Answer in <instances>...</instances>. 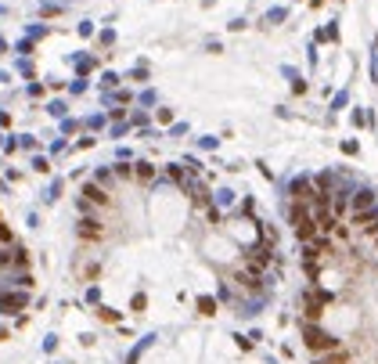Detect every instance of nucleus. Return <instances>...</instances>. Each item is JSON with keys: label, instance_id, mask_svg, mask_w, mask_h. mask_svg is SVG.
Here are the masks:
<instances>
[{"label": "nucleus", "instance_id": "nucleus-8", "mask_svg": "<svg viewBox=\"0 0 378 364\" xmlns=\"http://www.w3.org/2000/svg\"><path fill=\"white\" fill-rule=\"evenodd\" d=\"M151 173H155V170L148 166V162H141V166H137V177H141V180H148Z\"/></svg>", "mask_w": 378, "mask_h": 364}, {"label": "nucleus", "instance_id": "nucleus-5", "mask_svg": "<svg viewBox=\"0 0 378 364\" xmlns=\"http://www.w3.org/2000/svg\"><path fill=\"white\" fill-rule=\"evenodd\" d=\"M324 303H328V296H310L306 299V314L310 317H321V307H324Z\"/></svg>", "mask_w": 378, "mask_h": 364}, {"label": "nucleus", "instance_id": "nucleus-7", "mask_svg": "<svg viewBox=\"0 0 378 364\" xmlns=\"http://www.w3.org/2000/svg\"><path fill=\"white\" fill-rule=\"evenodd\" d=\"M371 202H375L371 191H357L353 195V209H371Z\"/></svg>", "mask_w": 378, "mask_h": 364}, {"label": "nucleus", "instance_id": "nucleus-2", "mask_svg": "<svg viewBox=\"0 0 378 364\" xmlns=\"http://www.w3.org/2000/svg\"><path fill=\"white\" fill-rule=\"evenodd\" d=\"M292 224H296V234H299L302 242H313V238H317V220H313V216H310L302 206L292 213Z\"/></svg>", "mask_w": 378, "mask_h": 364}, {"label": "nucleus", "instance_id": "nucleus-3", "mask_svg": "<svg viewBox=\"0 0 378 364\" xmlns=\"http://www.w3.org/2000/svg\"><path fill=\"white\" fill-rule=\"evenodd\" d=\"M317 364H349V357H346V350H328V353H321L317 357Z\"/></svg>", "mask_w": 378, "mask_h": 364}, {"label": "nucleus", "instance_id": "nucleus-1", "mask_svg": "<svg viewBox=\"0 0 378 364\" xmlns=\"http://www.w3.org/2000/svg\"><path fill=\"white\" fill-rule=\"evenodd\" d=\"M306 346L313 350V353H328V350H335L339 346V339L335 335H328V332H321V328H313V325H306Z\"/></svg>", "mask_w": 378, "mask_h": 364}, {"label": "nucleus", "instance_id": "nucleus-6", "mask_svg": "<svg viewBox=\"0 0 378 364\" xmlns=\"http://www.w3.org/2000/svg\"><path fill=\"white\" fill-rule=\"evenodd\" d=\"M83 195H87L90 202H97V206H101V202H108V195H105V191H101L97 184H87V188H83Z\"/></svg>", "mask_w": 378, "mask_h": 364}, {"label": "nucleus", "instance_id": "nucleus-4", "mask_svg": "<svg viewBox=\"0 0 378 364\" xmlns=\"http://www.w3.org/2000/svg\"><path fill=\"white\" fill-rule=\"evenodd\" d=\"M79 234H83V238H101V224L87 216V220H79Z\"/></svg>", "mask_w": 378, "mask_h": 364}]
</instances>
